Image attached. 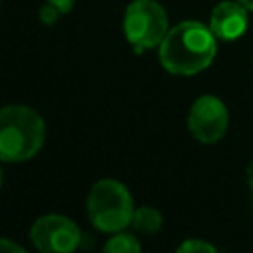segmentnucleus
<instances>
[{"instance_id":"nucleus-1","label":"nucleus","mask_w":253,"mask_h":253,"mask_svg":"<svg viewBox=\"0 0 253 253\" xmlns=\"http://www.w3.org/2000/svg\"><path fill=\"white\" fill-rule=\"evenodd\" d=\"M215 36L200 22H180L166 32L158 45L160 63L174 75H194L206 69L215 57Z\"/></svg>"},{"instance_id":"nucleus-2","label":"nucleus","mask_w":253,"mask_h":253,"mask_svg":"<svg viewBox=\"0 0 253 253\" xmlns=\"http://www.w3.org/2000/svg\"><path fill=\"white\" fill-rule=\"evenodd\" d=\"M45 140V123L26 105L0 109V162H26L34 158Z\"/></svg>"},{"instance_id":"nucleus-3","label":"nucleus","mask_w":253,"mask_h":253,"mask_svg":"<svg viewBox=\"0 0 253 253\" xmlns=\"http://www.w3.org/2000/svg\"><path fill=\"white\" fill-rule=\"evenodd\" d=\"M87 213L99 231L117 233L132 223L134 202L125 184L105 178L91 188L87 198Z\"/></svg>"},{"instance_id":"nucleus-4","label":"nucleus","mask_w":253,"mask_h":253,"mask_svg":"<svg viewBox=\"0 0 253 253\" xmlns=\"http://www.w3.org/2000/svg\"><path fill=\"white\" fill-rule=\"evenodd\" d=\"M123 32L136 51L156 47L168 32L166 10L156 0H134L125 10Z\"/></svg>"},{"instance_id":"nucleus-5","label":"nucleus","mask_w":253,"mask_h":253,"mask_svg":"<svg viewBox=\"0 0 253 253\" xmlns=\"http://www.w3.org/2000/svg\"><path fill=\"white\" fill-rule=\"evenodd\" d=\"M30 239L38 251L43 253H67L73 251L81 241V229L65 215L47 213L34 221Z\"/></svg>"},{"instance_id":"nucleus-6","label":"nucleus","mask_w":253,"mask_h":253,"mask_svg":"<svg viewBox=\"0 0 253 253\" xmlns=\"http://www.w3.org/2000/svg\"><path fill=\"white\" fill-rule=\"evenodd\" d=\"M229 125V115L221 99L213 95H202L194 101L188 115V128L196 140L213 144L223 138Z\"/></svg>"},{"instance_id":"nucleus-7","label":"nucleus","mask_w":253,"mask_h":253,"mask_svg":"<svg viewBox=\"0 0 253 253\" xmlns=\"http://www.w3.org/2000/svg\"><path fill=\"white\" fill-rule=\"evenodd\" d=\"M210 30L215 38L235 40L247 30V8L239 2H221L210 16Z\"/></svg>"},{"instance_id":"nucleus-8","label":"nucleus","mask_w":253,"mask_h":253,"mask_svg":"<svg viewBox=\"0 0 253 253\" xmlns=\"http://www.w3.org/2000/svg\"><path fill=\"white\" fill-rule=\"evenodd\" d=\"M132 225H134L136 231H142V233H148V235L156 233L162 227V213L152 206L136 208L134 215H132Z\"/></svg>"},{"instance_id":"nucleus-9","label":"nucleus","mask_w":253,"mask_h":253,"mask_svg":"<svg viewBox=\"0 0 253 253\" xmlns=\"http://www.w3.org/2000/svg\"><path fill=\"white\" fill-rule=\"evenodd\" d=\"M103 249L107 253H134V251H140V243L132 233L117 231L113 237L107 239Z\"/></svg>"},{"instance_id":"nucleus-10","label":"nucleus","mask_w":253,"mask_h":253,"mask_svg":"<svg viewBox=\"0 0 253 253\" xmlns=\"http://www.w3.org/2000/svg\"><path fill=\"white\" fill-rule=\"evenodd\" d=\"M178 251L180 253H192V251H208V253H215V247L208 241H202V239H188L184 243L178 245Z\"/></svg>"},{"instance_id":"nucleus-11","label":"nucleus","mask_w":253,"mask_h":253,"mask_svg":"<svg viewBox=\"0 0 253 253\" xmlns=\"http://www.w3.org/2000/svg\"><path fill=\"white\" fill-rule=\"evenodd\" d=\"M61 16V12L53 6V4H49V2H45L42 8H40V20H42V24H47V26H51V24H55L57 22V18Z\"/></svg>"},{"instance_id":"nucleus-12","label":"nucleus","mask_w":253,"mask_h":253,"mask_svg":"<svg viewBox=\"0 0 253 253\" xmlns=\"http://www.w3.org/2000/svg\"><path fill=\"white\" fill-rule=\"evenodd\" d=\"M24 251L26 249L20 243H16L8 237H0V253H24Z\"/></svg>"},{"instance_id":"nucleus-13","label":"nucleus","mask_w":253,"mask_h":253,"mask_svg":"<svg viewBox=\"0 0 253 253\" xmlns=\"http://www.w3.org/2000/svg\"><path fill=\"white\" fill-rule=\"evenodd\" d=\"M49 4H53L61 14H67V12H71V8H73V4H75V0H47Z\"/></svg>"},{"instance_id":"nucleus-14","label":"nucleus","mask_w":253,"mask_h":253,"mask_svg":"<svg viewBox=\"0 0 253 253\" xmlns=\"http://www.w3.org/2000/svg\"><path fill=\"white\" fill-rule=\"evenodd\" d=\"M247 182H249V186L253 188V160H251L249 166H247Z\"/></svg>"},{"instance_id":"nucleus-15","label":"nucleus","mask_w":253,"mask_h":253,"mask_svg":"<svg viewBox=\"0 0 253 253\" xmlns=\"http://www.w3.org/2000/svg\"><path fill=\"white\" fill-rule=\"evenodd\" d=\"M237 2H239L241 6H245L247 10H251V12H253V0H237Z\"/></svg>"},{"instance_id":"nucleus-16","label":"nucleus","mask_w":253,"mask_h":253,"mask_svg":"<svg viewBox=\"0 0 253 253\" xmlns=\"http://www.w3.org/2000/svg\"><path fill=\"white\" fill-rule=\"evenodd\" d=\"M2 180H4V172H2V166H0V188H2Z\"/></svg>"}]
</instances>
